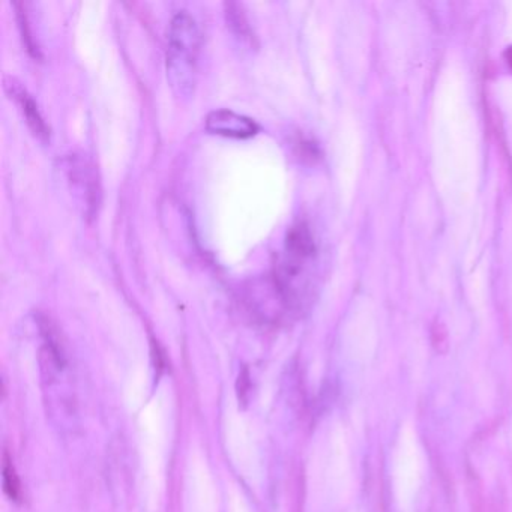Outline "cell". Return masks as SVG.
Instances as JSON below:
<instances>
[{
  "instance_id": "cell-1",
  "label": "cell",
  "mask_w": 512,
  "mask_h": 512,
  "mask_svg": "<svg viewBox=\"0 0 512 512\" xmlns=\"http://www.w3.org/2000/svg\"><path fill=\"white\" fill-rule=\"evenodd\" d=\"M200 29L188 11H179L169 26L167 79L179 95H190L196 85Z\"/></svg>"
},
{
  "instance_id": "cell-2",
  "label": "cell",
  "mask_w": 512,
  "mask_h": 512,
  "mask_svg": "<svg viewBox=\"0 0 512 512\" xmlns=\"http://www.w3.org/2000/svg\"><path fill=\"white\" fill-rule=\"evenodd\" d=\"M68 179L85 203L86 214L94 215L101 200L100 181L97 170L83 155H71L65 161Z\"/></svg>"
},
{
  "instance_id": "cell-3",
  "label": "cell",
  "mask_w": 512,
  "mask_h": 512,
  "mask_svg": "<svg viewBox=\"0 0 512 512\" xmlns=\"http://www.w3.org/2000/svg\"><path fill=\"white\" fill-rule=\"evenodd\" d=\"M206 130L232 139H248L259 131L254 119L229 109L214 110L206 116Z\"/></svg>"
},
{
  "instance_id": "cell-4",
  "label": "cell",
  "mask_w": 512,
  "mask_h": 512,
  "mask_svg": "<svg viewBox=\"0 0 512 512\" xmlns=\"http://www.w3.org/2000/svg\"><path fill=\"white\" fill-rule=\"evenodd\" d=\"M5 86H7L8 92L11 97L19 103L20 109H22L23 115H25L26 122H28L29 128L35 136L40 137L41 140H47L50 136V128L47 127L46 121H44L43 115H41L38 104L35 103L32 95L23 88L22 83L17 82L16 79L5 80Z\"/></svg>"
},
{
  "instance_id": "cell-5",
  "label": "cell",
  "mask_w": 512,
  "mask_h": 512,
  "mask_svg": "<svg viewBox=\"0 0 512 512\" xmlns=\"http://www.w3.org/2000/svg\"><path fill=\"white\" fill-rule=\"evenodd\" d=\"M290 256L316 259L317 245L313 232L305 221L293 224L286 236V251Z\"/></svg>"
},
{
  "instance_id": "cell-6",
  "label": "cell",
  "mask_w": 512,
  "mask_h": 512,
  "mask_svg": "<svg viewBox=\"0 0 512 512\" xmlns=\"http://www.w3.org/2000/svg\"><path fill=\"white\" fill-rule=\"evenodd\" d=\"M224 8H226L227 23H229L233 34L245 43L250 44V46H254L256 44V34L251 28L250 22H248L247 14H245L242 5L238 2H226Z\"/></svg>"
},
{
  "instance_id": "cell-7",
  "label": "cell",
  "mask_w": 512,
  "mask_h": 512,
  "mask_svg": "<svg viewBox=\"0 0 512 512\" xmlns=\"http://www.w3.org/2000/svg\"><path fill=\"white\" fill-rule=\"evenodd\" d=\"M2 476H4V491L11 500L20 502L22 500V484H20L19 476L16 469L11 463L7 452L4 454V467H2Z\"/></svg>"
},
{
  "instance_id": "cell-8",
  "label": "cell",
  "mask_w": 512,
  "mask_h": 512,
  "mask_svg": "<svg viewBox=\"0 0 512 512\" xmlns=\"http://www.w3.org/2000/svg\"><path fill=\"white\" fill-rule=\"evenodd\" d=\"M17 10V22H19L20 32H22L23 41H25L26 49L31 53L34 58H41L40 47L35 43L34 37H32L31 28H29L28 16H26L25 7L23 4H14Z\"/></svg>"
},
{
  "instance_id": "cell-9",
  "label": "cell",
  "mask_w": 512,
  "mask_h": 512,
  "mask_svg": "<svg viewBox=\"0 0 512 512\" xmlns=\"http://www.w3.org/2000/svg\"><path fill=\"white\" fill-rule=\"evenodd\" d=\"M293 146H295L296 154L302 158V160H316L319 157V148H317L316 143L310 139V137L302 136V134H298L296 139L293 140Z\"/></svg>"
},
{
  "instance_id": "cell-10",
  "label": "cell",
  "mask_w": 512,
  "mask_h": 512,
  "mask_svg": "<svg viewBox=\"0 0 512 512\" xmlns=\"http://www.w3.org/2000/svg\"><path fill=\"white\" fill-rule=\"evenodd\" d=\"M505 59L508 62L509 68H512V47H508V50H506Z\"/></svg>"
}]
</instances>
